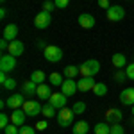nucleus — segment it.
Returning <instances> with one entry per match:
<instances>
[{
    "instance_id": "41",
    "label": "nucleus",
    "mask_w": 134,
    "mask_h": 134,
    "mask_svg": "<svg viewBox=\"0 0 134 134\" xmlns=\"http://www.w3.org/2000/svg\"><path fill=\"white\" fill-rule=\"evenodd\" d=\"M36 47H38V48H41V50H45V48H47L48 45H45V41H43V40H40V41L36 43Z\"/></svg>"
},
{
    "instance_id": "10",
    "label": "nucleus",
    "mask_w": 134,
    "mask_h": 134,
    "mask_svg": "<svg viewBox=\"0 0 134 134\" xmlns=\"http://www.w3.org/2000/svg\"><path fill=\"white\" fill-rule=\"evenodd\" d=\"M66 95L64 93H52V97L48 98V104H52L55 109H63V107H66Z\"/></svg>"
},
{
    "instance_id": "3",
    "label": "nucleus",
    "mask_w": 134,
    "mask_h": 134,
    "mask_svg": "<svg viewBox=\"0 0 134 134\" xmlns=\"http://www.w3.org/2000/svg\"><path fill=\"white\" fill-rule=\"evenodd\" d=\"M73 109H68V107H63L61 111L57 113V125H61V127H68V125L73 124Z\"/></svg>"
},
{
    "instance_id": "26",
    "label": "nucleus",
    "mask_w": 134,
    "mask_h": 134,
    "mask_svg": "<svg viewBox=\"0 0 134 134\" xmlns=\"http://www.w3.org/2000/svg\"><path fill=\"white\" fill-rule=\"evenodd\" d=\"M48 79H50V82L54 84V86H61V84H63V75H61V73H57V72L50 73Z\"/></svg>"
},
{
    "instance_id": "25",
    "label": "nucleus",
    "mask_w": 134,
    "mask_h": 134,
    "mask_svg": "<svg viewBox=\"0 0 134 134\" xmlns=\"http://www.w3.org/2000/svg\"><path fill=\"white\" fill-rule=\"evenodd\" d=\"M91 91L95 93L97 97H104V95L107 93V86H105L104 82H97L95 86H93V90H91Z\"/></svg>"
},
{
    "instance_id": "17",
    "label": "nucleus",
    "mask_w": 134,
    "mask_h": 134,
    "mask_svg": "<svg viewBox=\"0 0 134 134\" xmlns=\"http://www.w3.org/2000/svg\"><path fill=\"white\" fill-rule=\"evenodd\" d=\"M79 25L82 29H91V27H95V18L91 14H88V13H82L79 16Z\"/></svg>"
},
{
    "instance_id": "46",
    "label": "nucleus",
    "mask_w": 134,
    "mask_h": 134,
    "mask_svg": "<svg viewBox=\"0 0 134 134\" xmlns=\"http://www.w3.org/2000/svg\"><path fill=\"white\" fill-rule=\"evenodd\" d=\"M0 2H5V0H0Z\"/></svg>"
},
{
    "instance_id": "16",
    "label": "nucleus",
    "mask_w": 134,
    "mask_h": 134,
    "mask_svg": "<svg viewBox=\"0 0 134 134\" xmlns=\"http://www.w3.org/2000/svg\"><path fill=\"white\" fill-rule=\"evenodd\" d=\"M95 84L97 82H95L93 77H81V81H77V86H79L81 91H90V90H93Z\"/></svg>"
},
{
    "instance_id": "18",
    "label": "nucleus",
    "mask_w": 134,
    "mask_h": 134,
    "mask_svg": "<svg viewBox=\"0 0 134 134\" xmlns=\"http://www.w3.org/2000/svg\"><path fill=\"white\" fill-rule=\"evenodd\" d=\"M111 63H113L114 68H118V70H122V68H125V66L129 64V63H127V57H125V54H113Z\"/></svg>"
},
{
    "instance_id": "8",
    "label": "nucleus",
    "mask_w": 134,
    "mask_h": 134,
    "mask_svg": "<svg viewBox=\"0 0 134 134\" xmlns=\"http://www.w3.org/2000/svg\"><path fill=\"white\" fill-rule=\"evenodd\" d=\"M79 90V86H77V81H73V79H64L61 84V93H64L66 97H73L75 93Z\"/></svg>"
},
{
    "instance_id": "28",
    "label": "nucleus",
    "mask_w": 134,
    "mask_h": 134,
    "mask_svg": "<svg viewBox=\"0 0 134 134\" xmlns=\"http://www.w3.org/2000/svg\"><path fill=\"white\" fill-rule=\"evenodd\" d=\"M54 109H55V107H54L52 104H47V105H43V111H41V113L45 114L47 118H52V116H54Z\"/></svg>"
},
{
    "instance_id": "43",
    "label": "nucleus",
    "mask_w": 134,
    "mask_h": 134,
    "mask_svg": "<svg viewBox=\"0 0 134 134\" xmlns=\"http://www.w3.org/2000/svg\"><path fill=\"white\" fill-rule=\"evenodd\" d=\"M5 16H7V9L2 7V9H0V18H5Z\"/></svg>"
},
{
    "instance_id": "20",
    "label": "nucleus",
    "mask_w": 134,
    "mask_h": 134,
    "mask_svg": "<svg viewBox=\"0 0 134 134\" xmlns=\"http://www.w3.org/2000/svg\"><path fill=\"white\" fill-rule=\"evenodd\" d=\"M88 131H90V124L84 122V120H81V122H77L75 125H72L73 134H88Z\"/></svg>"
},
{
    "instance_id": "6",
    "label": "nucleus",
    "mask_w": 134,
    "mask_h": 134,
    "mask_svg": "<svg viewBox=\"0 0 134 134\" xmlns=\"http://www.w3.org/2000/svg\"><path fill=\"white\" fill-rule=\"evenodd\" d=\"M105 14H107V20L109 21H122L125 18V9L122 5H111Z\"/></svg>"
},
{
    "instance_id": "27",
    "label": "nucleus",
    "mask_w": 134,
    "mask_h": 134,
    "mask_svg": "<svg viewBox=\"0 0 134 134\" xmlns=\"http://www.w3.org/2000/svg\"><path fill=\"white\" fill-rule=\"evenodd\" d=\"M72 109H73L75 114H82V113H86V104L84 102H75Z\"/></svg>"
},
{
    "instance_id": "33",
    "label": "nucleus",
    "mask_w": 134,
    "mask_h": 134,
    "mask_svg": "<svg viewBox=\"0 0 134 134\" xmlns=\"http://www.w3.org/2000/svg\"><path fill=\"white\" fill-rule=\"evenodd\" d=\"M2 86H4V90H14V88H16V81H14V79H7V81H5V82L2 84Z\"/></svg>"
},
{
    "instance_id": "39",
    "label": "nucleus",
    "mask_w": 134,
    "mask_h": 134,
    "mask_svg": "<svg viewBox=\"0 0 134 134\" xmlns=\"http://www.w3.org/2000/svg\"><path fill=\"white\" fill-rule=\"evenodd\" d=\"M98 5H100L102 9H105V11L111 7V5H109V0H98Z\"/></svg>"
},
{
    "instance_id": "14",
    "label": "nucleus",
    "mask_w": 134,
    "mask_h": 134,
    "mask_svg": "<svg viewBox=\"0 0 134 134\" xmlns=\"http://www.w3.org/2000/svg\"><path fill=\"white\" fill-rule=\"evenodd\" d=\"M23 95L21 93H13L9 98H7V105H9L11 109H20L21 105H23Z\"/></svg>"
},
{
    "instance_id": "4",
    "label": "nucleus",
    "mask_w": 134,
    "mask_h": 134,
    "mask_svg": "<svg viewBox=\"0 0 134 134\" xmlns=\"http://www.w3.org/2000/svg\"><path fill=\"white\" fill-rule=\"evenodd\" d=\"M21 109L25 111L27 116H38V114L43 111V105L38 100H25L23 105H21Z\"/></svg>"
},
{
    "instance_id": "19",
    "label": "nucleus",
    "mask_w": 134,
    "mask_h": 134,
    "mask_svg": "<svg viewBox=\"0 0 134 134\" xmlns=\"http://www.w3.org/2000/svg\"><path fill=\"white\" fill-rule=\"evenodd\" d=\"M36 97H40V100L50 98V97H52L50 86H48V84H40V86H38V91H36Z\"/></svg>"
},
{
    "instance_id": "44",
    "label": "nucleus",
    "mask_w": 134,
    "mask_h": 134,
    "mask_svg": "<svg viewBox=\"0 0 134 134\" xmlns=\"http://www.w3.org/2000/svg\"><path fill=\"white\" fill-rule=\"evenodd\" d=\"M5 105H7V102H5V100H0V109H4Z\"/></svg>"
},
{
    "instance_id": "42",
    "label": "nucleus",
    "mask_w": 134,
    "mask_h": 134,
    "mask_svg": "<svg viewBox=\"0 0 134 134\" xmlns=\"http://www.w3.org/2000/svg\"><path fill=\"white\" fill-rule=\"evenodd\" d=\"M7 79H9V77H7V73H5V72H0V82L4 84Z\"/></svg>"
},
{
    "instance_id": "1",
    "label": "nucleus",
    "mask_w": 134,
    "mask_h": 134,
    "mask_svg": "<svg viewBox=\"0 0 134 134\" xmlns=\"http://www.w3.org/2000/svg\"><path fill=\"white\" fill-rule=\"evenodd\" d=\"M79 70H81L82 77H93V75H97V73L100 72V63L97 61V59H88V61H84L79 66Z\"/></svg>"
},
{
    "instance_id": "31",
    "label": "nucleus",
    "mask_w": 134,
    "mask_h": 134,
    "mask_svg": "<svg viewBox=\"0 0 134 134\" xmlns=\"http://www.w3.org/2000/svg\"><path fill=\"white\" fill-rule=\"evenodd\" d=\"M20 134H36V127H31V125H21V127H20Z\"/></svg>"
},
{
    "instance_id": "11",
    "label": "nucleus",
    "mask_w": 134,
    "mask_h": 134,
    "mask_svg": "<svg viewBox=\"0 0 134 134\" xmlns=\"http://www.w3.org/2000/svg\"><path fill=\"white\" fill-rule=\"evenodd\" d=\"M23 50H25V45H23L20 40H13V41L9 43V47H7V54L14 55V57L21 55V54H23Z\"/></svg>"
},
{
    "instance_id": "32",
    "label": "nucleus",
    "mask_w": 134,
    "mask_h": 134,
    "mask_svg": "<svg viewBox=\"0 0 134 134\" xmlns=\"http://www.w3.org/2000/svg\"><path fill=\"white\" fill-rule=\"evenodd\" d=\"M109 134H125V129L120 124H114V125H111V132Z\"/></svg>"
},
{
    "instance_id": "45",
    "label": "nucleus",
    "mask_w": 134,
    "mask_h": 134,
    "mask_svg": "<svg viewBox=\"0 0 134 134\" xmlns=\"http://www.w3.org/2000/svg\"><path fill=\"white\" fill-rule=\"evenodd\" d=\"M132 116H134V105H132Z\"/></svg>"
},
{
    "instance_id": "2",
    "label": "nucleus",
    "mask_w": 134,
    "mask_h": 134,
    "mask_svg": "<svg viewBox=\"0 0 134 134\" xmlns=\"http://www.w3.org/2000/svg\"><path fill=\"white\" fill-rule=\"evenodd\" d=\"M43 55H45V59L48 63H59L63 59V50L59 47H55V45H48L45 50H43Z\"/></svg>"
},
{
    "instance_id": "37",
    "label": "nucleus",
    "mask_w": 134,
    "mask_h": 134,
    "mask_svg": "<svg viewBox=\"0 0 134 134\" xmlns=\"http://www.w3.org/2000/svg\"><path fill=\"white\" fill-rule=\"evenodd\" d=\"M7 125H9V116H7L5 113H2V114H0V127L5 129Z\"/></svg>"
},
{
    "instance_id": "24",
    "label": "nucleus",
    "mask_w": 134,
    "mask_h": 134,
    "mask_svg": "<svg viewBox=\"0 0 134 134\" xmlns=\"http://www.w3.org/2000/svg\"><path fill=\"white\" fill-rule=\"evenodd\" d=\"M31 81H32V82H36L38 86H40V84L45 82V73H43L41 70H36V72H32V73H31Z\"/></svg>"
},
{
    "instance_id": "38",
    "label": "nucleus",
    "mask_w": 134,
    "mask_h": 134,
    "mask_svg": "<svg viewBox=\"0 0 134 134\" xmlns=\"http://www.w3.org/2000/svg\"><path fill=\"white\" fill-rule=\"evenodd\" d=\"M48 127V124H47V120H40L38 124H36V131H45Z\"/></svg>"
},
{
    "instance_id": "40",
    "label": "nucleus",
    "mask_w": 134,
    "mask_h": 134,
    "mask_svg": "<svg viewBox=\"0 0 134 134\" xmlns=\"http://www.w3.org/2000/svg\"><path fill=\"white\" fill-rule=\"evenodd\" d=\"M7 47H9V41L2 38V41H0V50H7Z\"/></svg>"
},
{
    "instance_id": "21",
    "label": "nucleus",
    "mask_w": 134,
    "mask_h": 134,
    "mask_svg": "<svg viewBox=\"0 0 134 134\" xmlns=\"http://www.w3.org/2000/svg\"><path fill=\"white\" fill-rule=\"evenodd\" d=\"M21 91H23V95H27V97H32V95H36V91H38V84L32 82V81H27V82H23V86H21Z\"/></svg>"
},
{
    "instance_id": "12",
    "label": "nucleus",
    "mask_w": 134,
    "mask_h": 134,
    "mask_svg": "<svg viewBox=\"0 0 134 134\" xmlns=\"http://www.w3.org/2000/svg\"><path fill=\"white\" fill-rule=\"evenodd\" d=\"M25 111L23 109H13V113H11V124L18 125V127H21V125H25Z\"/></svg>"
},
{
    "instance_id": "7",
    "label": "nucleus",
    "mask_w": 134,
    "mask_h": 134,
    "mask_svg": "<svg viewBox=\"0 0 134 134\" xmlns=\"http://www.w3.org/2000/svg\"><path fill=\"white\" fill-rule=\"evenodd\" d=\"M50 23H52V14L48 13V11H41V13L34 18V25H36L38 29H41V31L47 29Z\"/></svg>"
},
{
    "instance_id": "23",
    "label": "nucleus",
    "mask_w": 134,
    "mask_h": 134,
    "mask_svg": "<svg viewBox=\"0 0 134 134\" xmlns=\"http://www.w3.org/2000/svg\"><path fill=\"white\" fill-rule=\"evenodd\" d=\"M111 132V125L107 122H102V124L95 125V134H109Z\"/></svg>"
},
{
    "instance_id": "35",
    "label": "nucleus",
    "mask_w": 134,
    "mask_h": 134,
    "mask_svg": "<svg viewBox=\"0 0 134 134\" xmlns=\"http://www.w3.org/2000/svg\"><path fill=\"white\" fill-rule=\"evenodd\" d=\"M54 7H55V4H54V0H45L43 2V11H54Z\"/></svg>"
},
{
    "instance_id": "22",
    "label": "nucleus",
    "mask_w": 134,
    "mask_h": 134,
    "mask_svg": "<svg viewBox=\"0 0 134 134\" xmlns=\"http://www.w3.org/2000/svg\"><path fill=\"white\" fill-rule=\"evenodd\" d=\"M63 73H64V77H66V79H73V77H77V75L81 73V70H79V66L70 64V66H66V68L63 70Z\"/></svg>"
},
{
    "instance_id": "30",
    "label": "nucleus",
    "mask_w": 134,
    "mask_h": 134,
    "mask_svg": "<svg viewBox=\"0 0 134 134\" xmlns=\"http://www.w3.org/2000/svg\"><path fill=\"white\" fill-rule=\"evenodd\" d=\"M4 132H5V134H20V129H18V125L9 124L5 129H4Z\"/></svg>"
},
{
    "instance_id": "5",
    "label": "nucleus",
    "mask_w": 134,
    "mask_h": 134,
    "mask_svg": "<svg viewBox=\"0 0 134 134\" xmlns=\"http://www.w3.org/2000/svg\"><path fill=\"white\" fill-rule=\"evenodd\" d=\"M14 68H16V57L11 55V54H4V55L0 57V72L9 73V72H13Z\"/></svg>"
},
{
    "instance_id": "9",
    "label": "nucleus",
    "mask_w": 134,
    "mask_h": 134,
    "mask_svg": "<svg viewBox=\"0 0 134 134\" xmlns=\"http://www.w3.org/2000/svg\"><path fill=\"white\" fill-rule=\"evenodd\" d=\"M124 120V113L120 111V109H116V107H111L107 113H105V122L109 125H114V124H120Z\"/></svg>"
},
{
    "instance_id": "34",
    "label": "nucleus",
    "mask_w": 134,
    "mask_h": 134,
    "mask_svg": "<svg viewBox=\"0 0 134 134\" xmlns=\"http://www.w3.org/2000/svg\"><path fill=\"white\" fill-rule=\"evenodd\" d=\"M114 79H116L118 82H124L125 79H127V73H125V70H118V72L114 73Z\"/></svg>"
},
{
    "instance_id": "36",
    "label": "nucleus",
    "mask_w": 134,
    "mask_h": 134,
    "mask_svg": "<svg viewBox=\"0 0 134 134\" xmlns=\"http://www.w3.org/2000/svg\"><path fill=\"white\" fill-rule=\"evenodd\" d=\"M54 4H55L57 9H66L68 4H70V0H54Z\"/></svg>"
},
{
    "instance_id": "29",
    "label": "nucleus",
    "mask_w": 134,
    "mask_h": 134,
    "mask_svg": "<svg viewBox=\"0 0 134 134\" xmlns=\"http://www.w3.org/2000/svg\"><path fill=\"white\" fill-rule=\"evenodd\" d=\"M124 70H125V73H127V79L134 81V63H129V64L125 66Z\"/></svg>"
},
{
    "instance_id": "13",
    "label": "nucleus",
    "mask_w": 134,
    "mask_h": 134,
    "mask_svg": "<svg viewBox=\"0 0 134 134\" xmlns=\"http://www.w3.org/2000/svg\"><path fill=\"white\" fill-rule=\"evenodd\" d=\"M120 102L124 105H134V88H125L120 93Z\"/></svg>"
},
{
    "instance_id": "15",
    "label": "nucleus",
    "mask_w": 134,
    "mask_h": 134,
    "mask_svg": "<svg viewBox=\"0 0 134 134\" xmlns=\"http://www.w3.org/2000/svg\"><path fill=\"white\" fill-rule=\"evenodd\" d=\"M16 36H18V25L9 23V25L4 27V40H7L11 43L13 40H16Z\"/></svg>"
}]
</instances>
